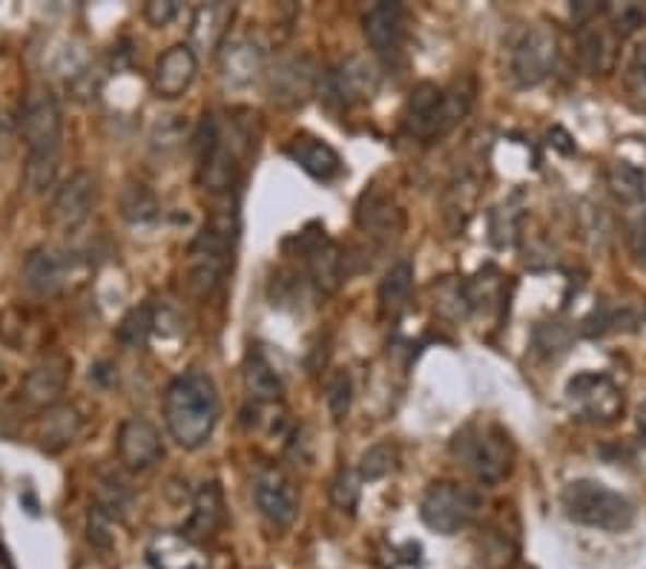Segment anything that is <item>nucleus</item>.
<instances>
[{
    "instance_id": "nucleus-45",
    "label": "nucleus",
    "mask_w": 646,
    "mask_h": 569,
    "mask_svg": "<svg viewBox=\"0 0 646 569\" xmlns=\"http://www.w3.org/2000/svg\"><path fill=\"white\" fill-rule=\"evenodd\" d=\"M626 84L635 93H646V44L632 49L630 61H626Z\"/></svg>"
},
{
    "instance_id": "nucleus-15",
    "label": "nucleus",
    "mask_w": 646,
    "mask_h": 569,
    "mask_svg": "<svg viewBox=\"0 0 646 569\" xmlns=\"http://www.w3.org/2000/svg\"><path fill=\"white\" fill-rule=\"evenodd\" d=\"M405 24H408V12L403 3H374L362 15L368 47L380 58H397L405 44Z\"/></svg>"
},
{
    "instance_id": "nucleus-46",
    "label": "nucleus",
    "mask_w": 646,
    "mask_h": 569,
    "mask_svg": "<svg viewBox=\"0 0 646 569\" xmlns=\"http://www.w3.org/2000/svg\"><path fill=\"white\" fill-rule=\"evenodd\" d=\"M630 250L635 253V259L646 262V213H641L630 227Z\"/></svg>"
},
{
    "instance_id": "nucleus-22",
    "label": "nucleus",
    "mask_w": 646,
    "mask_h": 569,
    "mask_svg": "<svg viewBox=\"0 0 646 569\" xmlns=\"http://www.w3.org/2000/svg\"><path fill=\"white\" fill-rule=\"evenodd\" d=\"M81 412L75 406H67V403H58V406H49L47 412L40 414L38 423H35V443H38L40 452H63L67 446H72L81 435Z\"/></svg>"
},
{
    "instance_id": "nucleus-50",
    "label": "nucleus",
    "mask_w": 646,
    "mask_h": 569,
    "mask_svg": "<svg viewBox=\"0 0 646 569\" xmlns=\"http://www.w3.org/2000/svg\"><path fill=\"white\" fill-rule=\"evenodd\" d=\"M0 382H3V375H0Z\"/></svg>"
},
{
    "instance_id": "nucleus-8",
    "label": "nucleus",
    "mask_w": 646,
    "mask_h": 569,
    "mask_svg": "<svg viewBox=\"0 0 646 569\" xmlns=\"http://www.w3.org/2000/svg\"><path fill=\"white\" fill-rule=\"evenodd\" d=\"M483 507V500L475 489L459 486L454 481H440L426 489L420 500V518L429 530L440 535H457L475 521L477 512Z\"/></svg>"
},
{
    "instance_id": "nucleus-26",
    "label": "nucleus",
    "mask_w": 646,
    "mask_h": 569,
    "mask_svg": "<svg viewBox=\"0 0 646 569\" xmlns=\"http://www.w3.org/2000/svg\"><path fill=\"white\" fill-rule=\"evenodd\" d=\"M147 564L153 569H207L199 546L179 532H158L147 544Z\"/></svg>"
},
{
    "instance_id": "nucleus-37",
    "label": "nucleus",
    "mask_w": 646,
    "mask_h": 569,
    "mask_svg": "<svg viewBox=\"0 0 646 569\" xmlns=\"http://www.w3.org/2000/svg\"><path fill=\"white\" fill-rule=\"evenodd\" d=\"M521 218L523 211L514 202H503L500 208H494L489 216V230L494 248H512L517 242V234H521Z\"/></svg>"
},
{
    "instance_id": "nucleus-29",
    "label": "nucleus",
    "mask_w": 646,
    "mask_h": 569,
    "mask_svg": "<svg viewBox=\"0 0 646 569\" xmlns=\"http://www.w3.org/2000/svg\"><path fill=\"white\" fill-rule=\"evenodd\" d=\"M577 61L589 75H607L615 67V44L600 26H584L577 32Z\"/></svg>"
},
{
    "instance_id": "nucleus-6",
    "label": "nucleus",
    "mask_w": 646,
    "mask_h": 569,
    "mask_svg": "<svg viewBox=\"0 0 646 569\" xmlns=\"http://www.w3.org/2000/svg\"><path fill=\"white\" fill-rule=\"evenodd\" d=\"M452 454L486 486L500 484L512 472L514 446L498 423L471 420L452 437Z\"/></svg>"
},
{
    "instance_id": "nucleus-20",
    "label": "nucleus",
    "mask_w": 646,
    "mask_h": 569,
    "mask_svg": "<svg viewBox=\"0 0 646 569\" xmlns=\"http://www.w3.org/2000/svg\"><path fill=\"white\" fill-rule=\"evenodd\" d=\"M440 107H443V90L431 81H422L411 90L403 109V130L417 141L440 139Z\"/></svg>"
},
{
    "instance_id": "nucleus-19",
    "label": "nucleus",
    "mask_w": 646,
    "mask_h": 569,
    "mask_svg": "<svg viewBox=\"0 0 646 569\" xmlns=\"http://www.w3.org/2000/svg\"><path fill=\"white\" fill-rule=\"evenodd\" d=\"M199 72V55L190 49V44H176L158 58L153 70V93L164 102H176L188 93Z\"/></svg>"
},
{
    "instance_id": "nucleus-16",
    "label": "nucleus",
    "mask_w": 646,
    "mask_h": 569,
    "mask_svg": "<svg viewBox=\"0 0 646 569\" xmlns=\"http://www.w3.org/2000/svg\"><path fill=\"white\" fill-rule=\"evenodd\" d=\"M164 446L162 435L149 420L144 417H130L121 423L118 429V461L124 463L130 472H147L162 461Z\"/></svg>"
},
{
    "instance_id": "nucleus-39",
    "label": "nucleus",
    "mask_w": 646,
    "mask_h": 569,
    "mask_svg": "<svg viewBox=\"0 0 646 569\" xmlns=\"http://www.w3.org/2000/svg\"><path fill=\"white\" fill-rule=\"evenodd\" d=\"M635 322V313L630 308H615V305H600L595 308L593 317L584 322L586 336H607L612 331H621V328H630Z\"/></svg>"
},
{
    "instance_id": "nucleus-10",
    "label": "nucleus",
    "mask_w": 646,
    "mask_h": 569,
    "mask_svg": "<svg viewBox=\"0 0 646 569\" xmlns=\"http://www.w3.org/2000/svg\"><path fill=\"white\" fill-rule=\"evenodd\" d=\"M569 406L575 408L581 420L612 423L623 412V391L609 375L581 371L566 382Z\"/></svg>"
},
{
    "instance_id": "nucleus-42",
    "label": "nucleus",
    "mask_w": 646,
    "mask_h": 569,
    "mask_svg": "<svg viewBox=\"0 0 646 569\" xmlns=\"http://www.w3.org/2000/svg\"><path fill=\"white\" fill-rule=\"evenodd\" d=\"M350 400H354V382L348 371H336L327 382V408L334 420H345L350 412Z\"/></svg>"
},
{
    "instance_id": "nucleus-48",
    "label": "nucleus",
    "mask_w": 646,
    "mask_h": 569,
    "mask_svg": "<svg viewBox=\"0 0 646 569\" xmlns=\"http://www.w3.org/2000/svg\"><path fill=\"white\" fill-rule=\"evenodd\" d=\"M635 426H638V437L641 443L646 446V400L638 406V417H635Z\"/></svg>"
},
{
    "instance_id": "nucleus-1",
    "label": "nucleus",
    "mask_w": 646,
    "mask_h": 569,
    "mask_svg": "<svg viewBox=\"0 0 646 569\" xmlns=\"http://www.w3.org/2000/svg\"><path fill=\"white\" fill-rule=\"evenodd\" d=\"M17 130L26 144L24 188L32 195H44L55 188L63 147V112L61 104L49 90L38 86L26 95Z\"/></svg>"
},
{
    "instance_id": "nucleus-31",
    "label": "nucleus",
    "mask_w": 646,
    "mask_h": 569,
    "mask_svg": "<svg viewBox=\"0 0 646 569\" xmlns=\"http://www.w3.org/2000/svg\"><path fill=\"white\" fill-rule=\"evenodd\" d=\"M244 386H248L250 398L253 400H279L282 398V377L279 371L271 366V359L265 357L262 348H253L244 359Z\"/></svg>"
},
{
    "instance_id": "nucleus-2",
    "label": "nucleus",
    "mask_w": 646,
    "mask_h": 569,
    "mask_svg": "<svg viewBox=\"0 0 646 569\" xmlns=\"http://www.w3.org/2000/svg\"><path fill=\"white\" fill-rule=\"evenodd\" d=\"M222 403H218L216 382L199 368H190L167 386L164 391V423L167 431L181 449L195 452L202 449L216 431Z\"/></svg>"
},
{
    "instance_id": "nucleus-44",
    "label": "nucleus",
    "mask_w": 646,
    "mask_h": 569,
    "mask_svg": "<svg viewBox=\"0 0 646 569\" xmlns=\"http://www.w3.org/2000/svg\"><path fill=\"white\" fill-rule=\"evenodd\" d=\"M181 7L176 0H149L147 7H144V17H147L149 24L156 26V29H164V26H170L176 17H179Z\"/></svg>"
},
{
    "instance_id": "nucleus-43",
    "label": "nucleus",
    "mask_w": 646,
    "mask_h": 569,
    "mask_svg": "<svg viewBox=\"0 0 646 569\" xmlns=\"http://www.w3.org/2000/svg\"><path fill=\"white\" fill-rule=\"evenodd\" d=\"M535 348H538L543 357H558L569 348V331L561 322H543V325L535 328Z\"/></svg>"
},
{
    "instance_id": "nucleus-30",
    "label": "nucleus",
    "mask_w": 646,
    "mask_h": 569,
    "mask_svg": "<svg viewBox=\"0 0 646 569\" xmlns=\"http://www.w3.org/2000/svg\"><path fill=\"white\" fill-rule=\"evenodd\" d=\"M477 199V179L471 176V170H459L452 179L448 190H445V222H448V230L457 234L463 230L471 216V208H475Z\"/></svg>"
},
{
    "instance_id": "nucleus-12",
    "label": "nucleus",
    "mask_w": 646,
    "mask_h": 569,
    "mask_svg": "<svg viewBox=\"0 0 646 569\" xmlns=\"http://www.w3.org/2000/svg\"><path fill=\"white\" fill-rule=\"evenodd\" d=\"M380 90V70L368 58L350 55L339 61L334 70L322 79V95L325 102H334L336 107H354V104L371 102Z\"/></svg>"
},
{
    "instance_id": "nucleus-7",
    "label": "nucleus",
    "mask_w": 646,
    "mask_h": 569,
    "mask_svg": "<svg viewBox=\"0 0 646 569\" xmlns=\"http://www.w3.org/2000/svg\"><path fill=\"white\" fill-rule=\"evenodd\" d=\"M86 268H89L86 259L75 250L44 245V248H35L26 257L21 280H24V288L35 297H55V294H61L70 285L84 280Z\"/></svg>"
},
{
    "instance_id": "nucleus-5",
    "label": "nucleus",
    "mask_w": 646,
    "mask_h": 569,
    "mask_svg": "<svg viewBox=\"0 0 646 569\" xmlns=\"http://www.w3.org/2000/svg\"><path fill=\"white\" fill-rule=\"evenodd\" d=\"M561 507L572 523L600 532H623L635 523V503L600 481H569L561 491Z\"/></svg>"
},
{
    "instance_id": "nucleus-35",
    "label": "nucleus",
    "mask_w": 646,
    "mask_h": 569,
    "mask_svg": "<svg viewBox=\"0 0 646 569\" xmlns=\"http://www.w3.org/2000/svg\"><path fill=\"white\" fill-rule=\"evenodd\" d=\"M93 509L112 523L127 521L130 509H133V491L118 477H104L101 486H98V495H95Z\"/></svg>"
},
{
    "instance_id": "nucleus-28",
    "label": "nucleus",
    "mask_w": 646,
    "mask_h": 569,
    "mask_svg": "<svg viewBox=\"0 0 646 569\" xmlns=\"http://www.w3.org/2000/svg\"><path fill=\"white\" fill-rule=\"evenodd\" d=\"M414 291V265L408 259H397L394 265L385 271L380 282V313L382 320L397 322L403 311L411 303Z\"/></svg>"
},
{
    "instance_id": "nucleus-21",
    "label": "nucleus",
    "mask_w": 646,
    "mask_h": 569,
    "mask_svg": "<svg viewBox=\"0 0 646 569\" xmlns=\"http://www.w3.org/2000/svg\"><path fill=\"white\" fill-rule=\"evenodd\" d=\"M285 156L294 164H299L316 181H334L343 176V158H339V153L322 139H313V135H294L285 144Z\"/></svg>"
},
{
    "instance_id": "nucleus-27",
    "label": "nucleus",
    "mask_w": 646,
    "mask_h": 569,
    "mask_svg": "<svg viewBox=\"0 0 646 569\" xmlns=\"http://www.w3.org/2000/svg\"><path fill=\"white\" fill-rule=\"evenodd\" d=\"M222 521H225V495H222V486L211 481L195 491L193 512H190V521L184 526V538L193 541V544L213 538Z\"/></svg>"
},
{
    "instance_id": "nucleus-49",
    "label": "nucleus",
    "mask_w": 646,
    "mask_h": 569,
    "mask_svg": "<svg viewBox=\"0 0 646 569\" xmlns=\"http://www.w3.org/2000/svg\"><path fill=\"white\" fill-rule=\"evenodd\" d=\"M0 569H15V564H12V558H9L7 546L0 544Z\"/></svg>"
},
{
    "instance_id": "nucleus-34",
    "label": "nucleus",
    "mask_w": 646,
    "mask_h": 569,
    "mask_svg": "<svg viewBox=\"0 0 646 569\" xmlns=\"http://www.w3.org/2000/svg\"><path fill=\"white\" fill-rule=\"evenodd\" d=\"M475 104V79H457L448 90H443V107H440V139L452 133L454 127L468 116Z\"/></svg>"
},
{
    "instance_id": "nucleus-36",
    "label": "nucleus",
    "mask_w": 646,
    "mask_h": 569,
    "mask_svg": "<svg viewBox=\"0 0 646 569\" xmlns=\"http://www.w3.org/2000/svg\"><path fill=\"white\" fill-rule=\"evenodd\" d=\"M153 328H156V311H153V305H135L133 311L118 322L116 340L124 345L127 352H135V348H144V345H147Z\"/></svg>"
},
{
    "instance_id": "nucleus-9",
    "label": "nucleus",
    "mask_w": 646,
    "mask_h": 569,
    "mask_svg": "<svg viewBox=\"0 0 646 569\" xmlns=\"http://www.w3.org/2000/svg\"><path fill=\"white\" fill-rule=\"evenodd\" d=\"M294 242L299 245V257H302L308 282L320 291L322 297L336 294L339 285L345 282V257L343 250H339V245L325 234V227H304Z\"/></svg>"
},
{
    "instance_id": "nucleus-11",
    "label": "nucleus",
    "mask_w": 646,
    "mask_h": 569,
    "mask_svg": "<svg viewBox=\"0 0 646 569\" xmlns=\"http://www.w3.org/2000/svg\"><path fill=\"white\" fill-rule=\"evenodd\" d=\"M558 55H561L558 32L546 24L531 26L512 49V79L521 86L543 84L554 72Z\"/></svg>"
},
{
    "instance_id": "nucleus-24",
    "label": "nucleus",
    "mask_w": 646,
    "mask_h": 569,
    "mask_svg": "<svg viewBox=\"0 0 646 569\" xmlns=\"http://www.w3.org/2000/svg\"><path fill=\"white\" fill-rule=\"evenodd\" d=\"M218 72H222L225 84L250 86L265 72V49L250 38L230 40L218 52Z\"/></svg>"
},
{
    "instance_id": "nucleus-32",
    "label": "nucleus",
    "mask_w": 646,
    "mask_h": 569,
    "mask_svg": "<svg viewBox=\"0 0 646 569\" xmlns=\"http://www.w3.org/2000/svg\"><path fill=\"white\" fill-rule=\"evenodd\" d=\"M607 185L623 204H641L646 199V170L638 164L612 162L607 167Z\"/></svg>"
},
{
    "instance_id": "nucleus-40",
    "label": "nucleus",
    "mask_w": 646,
    "mask_h": 569,
    "mask_svg": "<svg viewBox=\"0 0 646 569\" xmlns=\"http://www.w3.org/2000/svg\"><path fill=\"white\" fill-rule=\"evenodd\" d=\"M359 484H362V477H359L354 469L343 466L336 472L334 484H331V500H334V507L339 509V512H348V515L357 512Z\"/></svg>"
},
{
    "instance_id": "nucleus-4",
    "label": "nucleus",
    "mask_w": 646,
    "mask_h": 569,
    "mask_svg": "<svg viewBox=\"0 0 646 569\" xmlns=\"http://www.w3.org/2000/svg\"><path fill=\"white\" fill-rule=\"evenodd\" d=\"M236 242H239V211L236 204H222L211 213L202 234L190 245V288L195 297H213L234 268Z\"/></svg>"
},
{
    "instance_id": "nucleus-13",
    "label": "nucleus",
    "mask_w": 646,
    "mask_h": 569,
    "mask_svg": "<svg viewBox=\"0 0 646 569\" xmlns=\"http://www.w3.org/2000/svg\"><path fill=\"white\" fill-rule=\"evenodd\" d=\"M95 202H98V179L89 170L72 173L70 179L55 190L47 222L58 234H72L93 216Z\"/></svg>"
},
{
    "instance_id": "nucleus-17",
    "label": "nucleus",
    "mask_w": 646,
    "mask_h": 569,
    "mask_svg": "<svg viewBox=\"0 0 646 569\" xmlns=\"http://www.w3.org/2000/svg\"><path fill=\"white\" fill-rule=\"evenodd\" d=\"M72 380V359L63 357V354H49L38 363V366L32 368L29 375L24 380V400L29 406L38 408H49L58 406L63 398V391L70 386Z\"/></svg>"
},
{
    "instance_id": "nucleus-23",
    "label": "nucleus",
    "mask_w": 646,
    "mask_h": 569,
    "mask_svg": "<svg viewBox=\"0 0 646 569\" xmlns=\"http://www.w3.org/2000/svg\"><path fill=\"white\" fill-rule=\"evenodd\" d=\"M236 17L234 3H202L190 17V49L193 52H218Z\"/></svg>"
},
{
    "instance_id": "nucleus-18",
    "label": "nucleus",
    "mask_w": 646,
    "mask_h": 569,
    "mask_svg": "<svg viewBox=\"0 0 646 569\" xmlns=\"http://www.w3.org/2000/svg\"><path fill=\"white\" fill-rule=\"evenodd\" d=\"M316 84H320V72L311 58H288L271 72L267 93H271V102L279 107H302Z\"/></svg>"
},
{
    "instance_id": "nucleus-25",
    "label": "nucleus",
    "mask_w": 646,
    "mask_h": 569,
    "mask_svg": "<svg viewBox=\"0 0 646 569\" xmlns=\"http://www.w3.org/2000/svg\"><path fill=\"white\" fill-rule=\"evenodd\" d=\"M357 225L366 234L391 242V236H397L403 230V213H399L397 204L391 202V195H385L376 188H368L366 193L359 195Z\"/></svg>"
},
{
    "instance_id": "nucleus-14",
    "label": "nucleus",
    "mask_w": 646,
    "mask_h": 569,
    "mask_svg": "<svg viewBox=\"0 0 646 569\" xmlns=\"http://www.w3.org/2000/svg\"><path fill=\"white\" fill-rule=\"evenodd\" d=\"M253 500L267 523L276 530H288L299 515V495L297 486L282 475L279 469H262L253 477Z\"/></svg>"
},
{
    "instance_id": "nucleus-3",
    "label": "nucleus",
    "mask_w": 646,
    "mask_h": 569,
    "mask_svg": "<svg viewBox=\"0 0 646 569\" xmlns=\"http://www.w3.org/2000/svg\"><path fill=\"white\" fill-rule=\"evenodd\" d=\"M253 147V133L242 118L218 121L216 116H204L195 150H199V181L213 193H227L236 185L242 162Z\"/></svg>"
},
{
    "instance_id": "nucleus-47",
    "label": "nucleus",
    "mask_w": 646,
    "mask_h": 569,
    "mask_svg": "<svg viewBox=\"0 0 646 569\" xmlns=\"http://www.w3.org/2000/svg\"><path fill=\"white\" fill-rule=\"evenodd\" d=\"M549 144L561 150V153H566V156L569 153H575V141L569 139V133L563 127H552V130H549Z\"/></svg>"
},
{
    "instance_id": "nucleus-33",
    "label": "nucleus",
    "mask_w": 646,
    "mask_h": 569,
    "mask_svg": "<svg viewBox=\"0 0 646 569\" xmlns=\"http://www.w3.org/2000/svg\"><path fill=\"white\" fill-rule=\"evenodd\" d=\"M121 216L130 225H153L162 216V202L144 181H127V188L121 190Z\"/></svg>"
},
{
    "instance_id": "nucleus-41",
    "label": "nucleus",
    "mask_w": 646,
    "mask_h": 569,
    "mask_svg": "<svg viewBox=\"0 0 646 569\" xmlns=\"http://www.w3.org/2000/svg\"><path fill=\"white\" fill-rule=\"evenodd\" d=\"M607 15L621 38H630L646 24V9L641 3H609Z\"/></svg>"
},
{
    "instance_id": "nucleus-38",
    "label": "nucleus",
    "mask_w": 646,
    "mask_h": 569,
    "mask_svg": "<svg viewBox=\"0 0 646 569\" xmlns=\"http://www.w3.org/2000/svg\"><path fill=\"white\" fill-rule=\"evenodd\" d=\"M394 466H397V449L391 443H374L359 458L357 475L371 484V481H382L385 475H391Z\"/></svg>"
}]
</instances>
